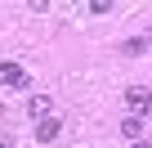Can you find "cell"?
I'll return each mask as SVG.
<instances>
[{
    "label": "cell",
    "mask_w": 152,
    "mask_h": 148,
    "mask_svg": "<svg viewBox=\"0 0 152 148\" xmlns=\"http://www.w3.org/2000/svg\"><path fill=\"white\" fill-rule=\"evenodd\" d=\"M58 130H63V121H58V117L36 121V139H40V144H54V139H58Z\"/></svg>",
    "instance_id": "7a4b0ae2"
},
{
    "label": "cell",
    "mask_w": 152,
    "mask_h": 148,
    "mask_svg": "<svg viewBox=\"0 0 152 148\" xmlns=\"http://www.w3.org/2000/svg\"><path fill=\"white\" fill-rule=\"evenodd\" d=\"M143 49H148V40H143V36H130V40L121 45V54H143Z\"/></svg>",
    "instance_id": "8992f818"
},
{
    "label": "cell",
    "mask_w": 152,
    "mask_h": 148,
    "mask_svg": "<svg viewBox=\"0 0 152 148\" xmlns=\"http://www.w3.org/2000/svg\"><path fill=\"white\" fill-rule=\"evenodd\" d=\"M85 9H90V14H99V18H103V14H112V0H90V5H85Z\"/></svg>",
    "instance_id": "52a82bcc"
},
{
    "label": "cell",
    "mask_w": 152,
    "mask_h": 148,
    "mask_svg": "<svg viewBox=\"0 0 152 148\" xmlns=\"http://www.w3.org/2000/svg\"><path fill=\"white\" fill-rule=\"evenodd\" d=\"M121 135H125V139L134 144V139L143 135V117H125V121H121Z\"/></svg>",
    "instance_id": "5b68a950"
},
{
    "label": "cell",
    "mask_w": 152,
    "mask_h": 148,
    "mask_svg": "<svg viewBox=\"0 0 152 148\" xmlns=\"http://www.w3.org/2000/svg\"><path fill=\"white\" fill-rule=\"evenodd\" d=\"M0 148H9V144H5V139H0Z\"/></svg>",
    "instance_id": "9c48e42d"
},
{
    "label": "cell",
    "mask_w": 152,
    "mask_h": 148,
    "mask_svg": "<svg viewBox=\"0 0 152 148\" xmlns=\"http://www.w3.org/2000/svg\"><path fill=\"white\" fill-rule=\"evenodd\" d=\"M0 85H27V72L18 63H0Z\"/></svg>",
    "instance_id": "3957f363"
},
{
    "label": "cell",
    "mask_w": 152,
    "mask_h": 148,
    "mask_svg": "<svg viewBox=\"0 0 152 148\" xmlns=\"http://www.w3.org/2000/svg\"><path fill=\"white\" fill-rule=\"evenodd\" d=\"M27 112H31L36 121H45V117H49V94H31V103H27Z\"/></svg>",
    "instance_id": "277c9868"
},
{
    "label": "cell",
    "mask_w": 152,
    "mask_h": 148,
    "mask_svg": "<svg viewBox=\"0 0 152 148\" xmlns=\"http://www.w3.org/2000/svg\"><path fill=\"white\" fill-rule=\"evenodd\" d=\"M125 103H130V117H143V112L152 108V90L134 85V90H125Z\"/></svg>",
    "instance_id": "6da1fadb"
},
{
    "label": "cell",
    "mask_w": 152,
    "mask_h": 148,
    "mask_svg": "<svg viewBox=\"0 0 152 148\" xmlns=\"http://www.w3.org/2000/svg\"><path fill=\"white\" fill-rule=\"evenodd\" d=\"M130 148H152V144H148V139H134V144H130Z\"/></svg>",
    "instance_id": "ba28073f"
}]
</instances>
